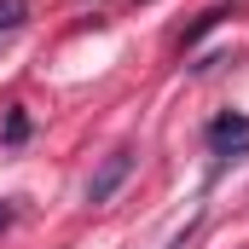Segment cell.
Segmentation results:
<instances>
[{
	"mask_svg": "<svg viewBox=\"0 0 249 249\" xmlns=\"http://www.w3.org/2000/svg\"><path fill=\"white\" fill-rule=\"evenodd\" d=\"M203 139H209V151L220 157L214 168H226L232 157H249V116H244V110H220L214 122L203 127Z\"/></svg>",
	"mask_w": 249,
	"mask_h": 249,
	"instance_id": "obj_1",
	"label": "cell"
},
{
	"mask_svg": "<svg viewBox=\"0 0 249 249\" xmlns=\"http://www.w3.org/2000/svg\"><path fill=\"white\" fill-rule=\"evenodd\" d=\"M133 162H139V157H133L127 145H122V151H110V157H105V162L93 168V180H87V203H93V209H99V203H110V197H116V191L127 186Z\"/></svg>",
	"mask_w": 249,
	"mask_h": 249,
	"instance_id": "obj_2",
	"label": "cell"
},
{
	"mask_svg": "<svg viewBox=\"0 0 249 249\" xmlns=\"http://www.w3.org/2000/svg\"><path fill=\"white\" fill-rule=\"evenodd\" d=\"M226 18H238V6H209V12H197V18L186 23V35H180V53L203 47V41H209V35H214V29L226 23Z\"/></svg>",
	"mask_w": 249,
	"mask_h": 249,
	"instance_id": "obj_3",
	"label": "cell"
},
{
	"mask_svg": "<svg viewBox=\"0 0 249 249\" xmlns=\"http://www.w3.org/2000/svg\"><path fill=\"white\" fill-rule=\"evenodd\" d=\"M29 133H35V122H29V110L23 105H6V122H0V145H29Z\"/></svg>",
	"mask_w": 249,
	"mask_h": 249,
	"instance_id": "obj_4",
	"label": "cell"
},
{
	"mask_svg": "<svg viewBox=\"0 0 249 249\" xmlns=\"http://www.w3.org/2000/svg\"><path fill=\"white\" fill-rule=\"evenodd\" d=\"M23 18H29V0H0V35H12Z\"/></svg>",
	"mask_w": 249,
	"mask_h": 249,
	"instance_id": "obj_5",
	"label": "cell"
},
{
	"mask_svg": "<svg viewBox=\"0 0 249 249\" xmlns=\"http://www.w3.org/2000/svg\"><path fill=\"white\" fill-rule=\"evenodd\" d=\"M6 226H12V203H0V232H6Z\"/></svg>",
	"mask_w": 249,
	"mask_h": 249,
	"instance_id": "obj_6",
	"label": "cell"
}]
</instances>
